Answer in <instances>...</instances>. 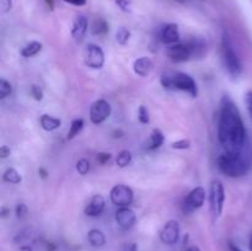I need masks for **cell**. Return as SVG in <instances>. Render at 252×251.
I'll return each mask as SVG.
<instances>
[{"mask_svg": "<svg viewBox=\"0 0 252 251\" xmlns=\"http://www.w3.org/2000/svg\"><path fill=\"white\" fill-rule=\"evenodd\" d=\"M229 250L230 251H243L238 245H235L234 243H229Z\"/></svg>", "mask_w": 252, "mask_h": 251, "instance_id": "cell-40", "label": "cell"}, {"mask_svg": "<svg viewBox=\"0 0 252 251\" xmlns=\"http://www.w3.org/2000/svg\"><path fill=\"white\" fill-rule=\"evenodd\" d=\"M111 105L106 100H97L90 107V121L94 125H101L111 115Z\"/></svg>", "mask_w": 252, "mask_h": 251, "instance_id": "cell-10", "label": "cell"}, {"mask_svg": "<svg viewBox=\"0 0 252 251\" xmlns=\"http://www.w3.org/2000/svg\"><path fill=\"white\" fill-rule=\"evenodd\" d=\"M2 180H4L5 182H7V184L17 185L22 181V177L17 170L10 167V169H7L6 171L2 174Z\"/></svg>", "mask_w": 252, "mask_h": 251, "instance_id": "cell-21", "label": "cell"}, {"mask_svg": "<svg viewBox=\"0 0 252 251\" xmlns=\"http://www.w3.org/2000/svg\"><path fill=\"white\" fill-rule=\"evenodd\" d=\"M15 212H16L17 218H24L27 214V212H29V208H27V206L25 203H19L16 206V208H15Z\"/></svg>", "mask_w": 252, "mask_h": 251, "instance_id": "cell-32", "label": "cell"}, {"mask_svg": "<svg viewBox=\"0 0 252 251\" xmlns=\"http://www.w3.org/2000/svg\"><path fill=\"white\" fill-rule=\"evenodd\" d=\"M160 39L162 43L171 46L180 41V30L176 24H166L160 31Z\"/></svg>", "mask_w": 252, "mask_h": 251, "instance_id": "cell-13", "label": "cell"}, {"mask_svg": "<svg viewBox=\"0 0 252 251\" xmlns=\"http://www.w3.org/2000/svg\"><path fill=\"white\" fill-rule=\"evenodd\" d=\"M0 5H1L2 12H7V11H10V10H11L12 2H11V0H1Z\"/></svg>", "mask_w": 252, "mask_h": 251, "instance_id": "cell-34", "label": "cell"}, {"mask_svg": "<svg viewBox=\"0 0 252 251\" xmlns=\"http://www.w3.org/2000/svg\"><path fill=\"white\" fill-rule=\"evenodd\" d=\"M31 95L36 101L43 100V90H42L41 86L32 85L31 86Z\"/></svg>", "mask_w": 252, "mask_h": 251, "instance_id": "cell-30", "label": "cell"}, {"mask_svg": "<svg viewBox=\"0 0 252 251\" xmlns=\"http://www.w3.org/2000/svg\"><path fill=\"white\" fill-rule=\"evenodd\" d=\"M160 239L166 245H174L180 239V225L176 220H169L160 231Z\"/></svg>", "mask_w": 252, "mask_h": 251, "instance_id": "cell-11", "label": "cell"}, {"mask_svg": "<svg viewBox=\"0 0 252 251\" xmlns=\"http://www.w3.org/2000/svg\"><path fill=\"white\" fill-rule=\"evenodd\" d=\"M88 19L83 15H79V16L75 17L73 22V26H71V36L75 39L76 42L83 41L84 36H85L86 31H88Z\"/></svg>", "mask_w": 252, "mask_h": 251, "instance_id": "cell-15", "label": "cell"}, {"mask_svg": "<svg viewBox=\"0 0 252 251\" xmlns=\"http://www.w3.org/2000/svg\"><path fill=\"white\" fill-rule=\"evenodd\" d=\"M111 157H112V155H111L110 153H98L97 157H96V159H97L98 164L105 165V164H107L108 161H110Z\"/></svg>", "mask_w": 252, "mask_h": 251, "instance_id": "cell-33", "label": "cell"}, {"mask_svg": "<svg viewBox=\"0 0 252 251\" xmlns=\"http://www.w3.org/2000/svg\"><path fill=\"white\" fill-rule=\"evenodd\" d=\"M153 68H154V64L153 61L148 57H140V58L135 59L134 64H133V70L137 75L145 78V76L150 75Z\"/></svg>", "mask_w": 252, "mask_h": 251, "instance_id": "cell-16", "label": "cell"}, {"mask_svg": "<svg viewBox=\"0 0 252 251\" xmlns=\"http://www.w3.org/2000/svg\"><path fill=\"white\" fill-rule=\"evenodd\" d=\"M245 105L249 113V117H250L252 122V91H248V93L245 94Z\"/></svg>", "mask_w": 252, "mask_h": 251, "instance_id": "cell-31", "label": "cell"}, {"mask_svg": "<svg viewBox=\"0 0 252 251\" xmlns=\"http://www.w3.org/2000/svg\"><path fill=\"white\" fill-rule=\"evenodd\" d=\"M116 221L118 225L125 230L133 228L137 221L135 213L129 208V207H120L116 212Z\"/></svg>", "mask_w": 252, "mask_h": 251, "instance_id": "cell-12", "label": "cell"}, {"mask_svg": "<svg viewBox=\"0 0 252 251\" xmlns=\"http://www.w3.org/2000/svg\"><path fill=\"white\" fill-rule=\"evenodd\" d=\"M42 51V43L37 41H32L27 43L24 48L21 49V56L25 58H31V57L37 56Z\"/></svg>", "mask_w": 252, "mask_h": 251, "instance_id": "cell-20", "label": "cell"}, {"mask_svg": "<svg viewBox=\"0 0 252 251\" xmlns=\"http://www.w3.org/2000/svg\"><path fill=\"white\" fill-rule=\"evenodd\" d=\"M191 147V142L189 139H181L177 140V142H174L171 144L172 149H177V150H186Z\"/></svg>", "mask_w": 252, "mask_h": 251, "instance_id": "cell-29", "label": "cell"}, {"mask_svg": "<svg viewBox=\"0 0 252 251\" xmlns=\"http://www.w3.org/2000/svg\"><path fill=\"white\" fill-rule=\"evenodd\" d=\"M110 198L113 204L120 208V207H129L132 204L133 198H134V193H133L132 188L126 185H116L112 187L110 192Z\"/></svg>", "mask_w": 252, "mask_h": 251, "instance_id": "cell-8", "label": "cell"}, {"mask_svg": "<svg viewBox=\"0 0 252 251\" xmlns=\"http://www.w3.org/2000/svg\"><path fill=\"white\" fill-rule=\"evenodd\" d=\"M21 251H32L31 248H21Z\"/></svg>", "mask_w": 252, "mask_h": 251, "instance_id": "cell-45", "label": "cell"}, {"mask_svg": "<svg viewBox=\"0 0 252 251\" xmlns=\"http://www.w3.org/2000/svg\"><path fill=\"white\" fill-rule=\"evenodd\" d=\"M9 212H10V211L6 208V207H2V208H1V217H6Z\"/></svg>", "mask_w": 252, "mask_h": 251, "instance_id": "cell-42", "label": "cell"}, {"mask_svg": "<svg viewBox=\"0 0 252 251\" xmlns=\"http://www.w3.org/2000/svg\"><path fill=\"white\" fill-rule=\"evenodd\" d=\"M129 38L130 31L126 29V27H121L117 31V33H116V39H117L118 43L122 44V46H126V44L128 43V41H129Z\"/></svg>", "mask_w": 252, "mask_h": 251, "instance_id": "cell-25", "label": "cell"}, {"mask_svg": "<svg viewBox=\"0 0 252 251\" xmlns=\"http://www.w3.org/2000/svg\"><path fill=\"white\" fill-rule=\"evenodd\" d=\"M76 171L81 175L85 176L89 171H90V161L88 159H80L76 162Z\"/></svg>", "mask_w": 252, "mask_h": 251, "instance_id": "cell-27", "label": "cell"}, {"mask_svg": "<svg viewBox=\"0 0 252 251\" xmlns=\"http://www.w3.org/2000/svg\"><path fill=\"white\" fill-rule=\"evenodd\" d=\"M108 30H110V27H108L107 22L102 19H98L94 22L91 32H93V34H95V36H105L108 32Z\"/></svg>", "mask_w": 252, "mask_h": 251, "instance_id": "cell-22", "label": "cell"}, {"mask_svg": "<svg viewBox=\"0 0 252 251\" xmlns=\"http://www.w3.org/2000/svg\"><path fill=\"white\" fill-rule=\"evenodd\" d=\"M66 4L74 5V6H84L86 4V0H63Z\"/></svg>", "mask_w": 252, "mask_h": 251, "instance_id": "cell-37", "label": "cell"}, {"mask_svg": "<svg viewBox=\"0 0 252 251\" xmlns=\"http://www.w3.org/2000/svg\"><path fill=\"white\" fill-rule=\"evenodd\" d=\"M88 240L94 248H101V246L105 245L106 243L105 234L101 230H98V229H91V230L89 231Z\"/></svg>", "mask_w": 252, "mask_h": 251, "instance_id": "cell-19", "label": "cell"}, {"mask_svg": "<svg viewBox=\"0 0 252 251\" xmlns=\"http://www.w3.org/2000/svg\"><path fill=\"white\" fill-rule=\"evenodd\" d=\"M221 59L229 75L233 78H239L243 74V62L234 49L228 33H224L221 38Z\"/></svg>", "mask_w": 252, "mask_h": 251, "instance_id": "cell-4", "label": "cell"}, {"mask_svg": "<svg viewBox=\"0 0 252 251\" xmlns=\"http://www.w3.org/2000/svg\"><path fill=\"white\" fill-rule=\"evenodd\" d=\"M84 62L91 69H101L105 64V53L102 48L95 43H89L84 51Z\"/></svg>", "mask_w": 252, "mask_h": 251, "instance_id": "cell-7", "label": "cell"}, {"mask_svg": "<svg viewBox=\"0 0 252 251\" xmlns=\"http://www.w3.org/2000/svg\"><path fill=\"white\" fill-rule=\"evenodd\" d=\"M187 251H201V250H199V248H197V246H191V248L187 249Z\"/></svg>", "mask_w": 252, "mask_h": 251, "instance_id": "cell-43", "label": "cell"}, {"mask_svg": "<svg viewBox=\"0 0 252 251\" xmlns=\"http://www.w3.org/2000/svg\"><path fill=\"white\" fill-rule=\"evenodd\" d=\"M106 206V201L101 194H95L91 197L89 203L85 207V214L88 217H98L103 212Z\"/></svg>", "mask_w": 252, "mask_h": 251, "instance_id": "cell-14", "label": "cell"}, {"mask_svg": "<svg viewBox=\"0 0 252 251\" xmlns=\"http://www.w3.org/2000/svg\"><path fill=\"white\" fill-rule=\"evenodd\" d=\"M10 153H11V150H10V148L6 147V145H2V147L0 148V157H1V159H5V157H9Z\"/></svg>", "mask_w": 252, "mask_h": 251, "instance_id": "cell-36", "label": "cell"}, {"mask_svg": "<svg viewBox=\"0 0 252 251\" xmlns=\"http://www.w3.org/2000/svg\"><path fill=\"white\" fill-rule=\"evenodd\" d=\"M39 125L47 132H52V130H56L61 127L62 121L49 115H42L41 118H39Z\"/></svg>", "mask_w": 252, "mask_h": 251, "instance_id": "cell-18", "label": "cell"}, {"mask_svg": "<svg viewBox=\"0 0 252 251\" xmlns=\"http://www.w3.org/2000/svg\"><path fill=\"white\" fill-rule=\"evenodd\" d=\"M224 202H225V191L220 181L214 180L209 189V206L214 219H218L223 212Z\"/></svg>", "mask_w": 252, "mask_h": 251, "instance_id": "cell-6", "label": "cell"}, {"mask_svg": "<svg viewBox=\"0 0 252 251\" xmlns=\"http://www.w3.org/2000/svg\"><path fill=\"white\" fill-rule=\"evenodd\" d=\"M249 249H250V251H252V235L250 238V241H249Z\"/></svg>", "mask_w": 252, "mask_h": 251, "instance_id": "cell-44", "label": "cell"}, {"mask_svg": "<svg viewBox=\"0 0 252 251\" xmlns=\"http://www.w3.org/2000/svg\"><path fill=\"white\" fill-rule=\"evenodd\" d=\"M125 251H137V245L135 244H127L125 246Z\"/></svg>", "mask_w": 252, "mask_h": 251, "instance_id": "cell-38", "label": "cell"}, {"mask_svg": "<svg viewBox=\"0 0 252 251\" xmlns=\"http://www.w3.org/2000/svg\"><path fill=\"white\" fill-rule=\"evenodd\" d=\"M165 142V137H164V133L161 132L160 129L155 128L154 130L150 134L149 139L147 140V144H145V149L149 150V152H154V150L159 149Z\"/></svg>", "mask_w": 252, "mask_h": 251, "instance_id": "cell-17", "label": "cell"}, {"mask_svg": "<svg viewBox=\"0 0 252 251\" xmlns=\"http://www.w3.org/2000/svg\"><path fill=\"white\" fill-rule=\"evenodd\" d=\"M160 83L167 90H180L189 94L192 97H197L198 95V86L194 79L191 75L182 71H174V73L162 74Z\"/></svg>", "mask_w": 252, "mask_h": 251, "instance_id": "cell-3", "label": "cell"}, {"mask_svg": "<svg viewBox=\"0 0 252 251\" xmlns=\"http://www.w3.org/2000/svg\"><path fill=\"white\" fill-rule=\"evenodd\" d=\"M251 157L244 150L241 152H225L217 159V166L219 171L228 177L245 176L251 169Z\"/></svg>", "mask_w": 252, "mask_h": 251, "instance_id": "cell-2", "label": "cell"}, {"mask_svg": "<svg viewBox=\"0 0 252 251\" xmlns=\"http://www.w3.org/2000/svg\"><path fill=\"white\" fill-rule=\"evenodd\" d=\"M206 202V189L203 187H194L184 201V208L187 213L197 211L201 208Z\"/></svg>", "mask_w": 252, "mask_h": 251, "instance_id": "cell-9", "label": "cell"}, {"mask_svg": "<svg viewBox=\"0 0 252 251\" xmlns=\"http://www.w3.org/2000/svg\"><path fill=\"white\" fill-rule=\"evenodd\" d=\"M138 120H139L140 123L143 125H148L150 122V115H149V111L145 106H140L139 110H138Z\"/></svg>", "mask_w": 252, "mask_h": 251, "instance_id": "cell-28", "label": "cell"}, {"mask_svg": "<svg viewBox=\"0 0 252 251\" xmlns=\"http://www.w3.org/2000/svg\"><path fill=\"white\" fill-rule=\"evenodd\" d=\"M83 128H84V120H83V118H76V120H74L73 122H71L70 128H69L68 135H66V138H68L69 140L74 139V138H75L76 135H78L79 133L81 132V129H83Z\"/></svg>", "mask_w": 252, "mask_h": 251, "instance_id": "cell-23", "label": "cell"}, {"mask_svg": "<svg viewBox=\"0 0 252 251\" xmlns=\"http://www.w3.org/2000/svg\"><path fill=\"white\" fill-rule=\"evenodd\" d=\"M198 42H177L167 47L166 56L174 63H184L196 56Z\"/></svg>", "mask_w": 252, "mask_h": 251, "instance_id": "cell-5", "label": "cell"}, {"mask_svg": "<svg viewBox=\"0 0 252 251\" xmlns=\"http://www.w3.org/2000/svg\"><path fill=\"white\" fill-rule=\"evenodd\" d=\"M218 139L225 152L245 150L248 132L239 107L230 96H223L218 116Z\"/></svg>", "mask_w": 252, "mask_h": 251, "instance_id": "cell-1", "label": "cell"}, {"mask_svg": "<svg viewBox=\"0 0 252 251\" xmlns=\"http://www.w3.org/2000/svg\"><path fill=\"white\" fill-rule=\"evenodd\" d=\"M38 174H39V176L42 177V179H46L47 175H48V171H47V170L44 169V167H39V169H38Z\"/></svg>", "mask_w": 252, "mask_h": 251, "instance_id": "cell-39", "label": "cell"}, {"mask_svg": "<svg viewBox=\"0 0 252 251\" xmlns=\"http://www.w3.org/2000/svg\"><path fill=\"white\" fill-rule=\"evenodd\" d=\"M116 4L121 7L125 11H128L129 10V1L128 0H116Z\"/></svg>", "mask_w": 252, "mask_h": 251, "instance_id": "cell-35", "label": "cell"}, {"mask_svg": "<svg viewBox=\"0 0 252 251\" xmlns=\"http://www.w3.org/2000/svg\"><path fill=\"white\" fill-rule=\"evenodd\" d=\"M132 153L128 152V150H122V152L117 155V157H116V164L120 167H127L128 165L132 162Z\"/></svg>", "mask_w": 252, "mask_h": 251, "instance_id": "cell-24", "label": "cell"}, {"mask_svg": "<svg viewBox=\"0 0 252 251\" xmlns=\"http://www.w3.org/2000/svg\"><path fill=\"white\" fill-rule=\"evenodd\" d=\"M12 93V86L11 84L4 78L0 79V98H5Z\"/></svg>", "mask_w": 252, "mask_h": 251, "instance_id": "cell-26", "label": "cell"}, {"mask_svg": "<svg viewBox=\"0 0 252 251\" xmlns=\"http://www.w3.org/2000/svg\"><path fill=\"white\" fill-rule=\"evenodd\" d=\"M44 2L48 5L49 9H52V10L54 9V0H44Z\"/></svg>", "mask_w": 252, "mask_h": 251, "instance_id": "cell-41", "label": "cell"}]
</instances>
